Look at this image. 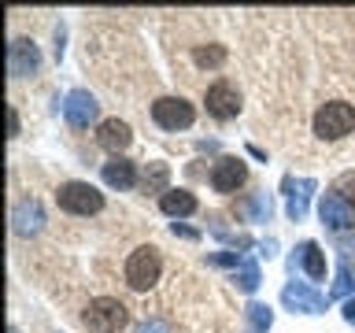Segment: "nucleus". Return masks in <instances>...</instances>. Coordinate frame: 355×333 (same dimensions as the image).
Segmentation results:
<instances>
[{"mask_svg":"<svg viewBox=\"0 0 355 333\" xmlns=\"http://www.w3.org/2000/svg\"><path fill=\"white\" fill-rule=\"evenodd\" d=\"M82 322L89 333H122L130 322V307L115 296H96V300H89Z\"/></svg>","mask_w":355,"mask_h":333,"instance_id":"1","label":"nucleus"},{"mask_svg":"<svg viewBox=\"0 0 355 333\" xmlns=\"http://www.w3.org/2000/svg\"><path fill=\"white\" fill-rule=\"evenodd\" d=\"M355 130V108L344 100H329L315 111V133L322 141H340Z\"/></svg>","mask_w":355,"mask_h":333,"instance_id":"2","label":"nucleus"},{"mask_svg":"<svg viewBox=\"0 0 355 333\" xmlns=\"http://www.w3.org/2000/svg\"><path fill=\"white\" fill-rule=\"evenodd\" d=\"M159 274H163V259H159V252H155L152 244H141V248L130 252V259H126V282H130V289L144 293V289H152L155 282H159Z\"/></svg>","mask_w":355,"mask_h":333,"instance_id":"3","label":"nucleus"},{"mask_svg":"<svg viewBox=\"0 0 355 333\" xmlns=\"http://www.w3.org/2000/svg\"><path fill=\"white\" fill-rule=\"evenodd\" d=\"M55 200H60V207L71 211V215H96V211L104 207V193L93 189L89 182H63Z\"/></svg>","mask_w":355,"mask_h":333,"instance_id":"4","label":"nucleus"},{"mask_svg":"<svg viewBox=\"0 0 355 333\" xmlns=\"http://www.w3.org/2000/svg\"><path fill=\"white\" fill-rule=\"evenodd\" d=\"M152 119H155V126H163V130H189L196 119V108L189 104L185 96H159L152 104Z\"/></svg>","mask_w":355,"mask_h":333,"instance_id":"5","label":"nucleus"},{"mask_svg":"<svg viewBox=\"0 0 355 333\" xmlns=\"http://www.w3.org/2000/svg\"><path fill=\"white\" fill-rule=\"evenodd\" d=\"M248 182V166L237 155H222V160L211 166V189L215 193H237V189Z\"/></svg>","mask_w":355,"mask_h":333,"instance_id":"6","label":"nucleus"},{"mask_svg":"<svg viewBox=\"0 0 355 333\" xmlns=\"http://www.w3.org/2000/svg\"><path fill=\"white\" fill-rule=\"evenodd\" d=\"M318 215H322V226H326L329 233H344V230L355 226V207H352L344 196H337V193H326V196H322Z\"/></svg>","mask_w":355,"mask_h":333,"instance_id":"7","label":"nucleus"},{"mask_svg":"<svg viewBox=\"0 0 355 333\" xmlns=\"http://www.w3.org/2000/svg\"><path fill=\"white\" fill-rule=\"evenodd\" d=\"M37 67H41V52H37V44H33L30 37H15L8 44V74L11 78L37 74Z\"/></svg>","mask_w":355,"mask_h":333,"instance_id":"8","label":"nucleus"},{"mask_svg":"<svg viewBox=\"0 0 355 333\" xmlns=\"http://www.w3.org/2000/svg\"><path fill=\"white\" fill-rule=\"evenodd\" d=\"M204 104H207V115L226 122L241 111V93H237V85H230V82H215V85H207Z\"/></svg>","mask_w":355,"mask_h":333,"instance_id":"9","label":"nucleus"},{"mask_svg":"<svg viewBox=\"0 0 355 333\" xmlns=\"http://www.w3.org/2000/svg\"><path fill=\"white\" fill-rule=\"evenodd\" d=\"M282 304H285L288 311H304V315H318V311H326L329 296L315 293V289L304 285V282H288V285L282 289Z\"/></svg>","mask_w":355,"mask_h":333,"instance_id":"10","label":"nucleus"},{"mask_svg":"<svg viewBox=\"0 0 355 333\" xmlns=\"http://www.w3.org/2000/svg\"><path fill=\"white\" fill-rule=\"evenodd\" d=\"M96 111H100V104L89 89H74V93H67V100H63V115L74 130H85L89 122L96 119Z\"/></svg>","mask_w":355,"mask_h":333,"instance_id":"11","label":"nucleus"},{"mask_svg":"<svg viewBox=\"0 0 355 333\" xmlns=\"http://www.w3.org/2000/svg\"><path fill=\"white\" fill-rule=\"evenodd\" d=\"M311 193H315V178H293L288 174L285 178V211H288V219L300 222L307 215V204H311Z\"/></svg>","mask_w":355,"mask_h":333,"instance_id":"12","label":"nucleus"},{"mask_svg":"<svg viewBox=\"0 0 355 333\" xmlns=\"http://www.w3.org/2000/svg\"><path fill=\"white\" fill-rule=\"evenodd\" d=\"M11 226H15L19 237H33V233H41L44 226V207L37 200H19L15 211H11Z\"/></svg>","mask_w":355,"mask_h":333,"instance_id":"13","label":"nucleus"},{"mask_svg":"<svg viewBox=\"0 0 355 333\" xmlns=\"http://www.w3.org/2000/svg\"><path fill=\"white\" fill-rule=\"evenodd\" d=\"M130 141H133V133H130V126L122 119H104L100 122V130H96V144L100 148H107V152H126L130 148Z\"/></svg>","mask_w":355,"mask_h":333,"instance_id":"14","label":"nucleus"},{"mask_svg":"<svg viewBox=\"0 0 355 333\" xmlns=\"http://www.w3.org/2000/svg\"><path fill=\"white\" fill-rule=\"evenodd\" d=\"M296 263L307 271V278L311 282H326V255H322V248L315 241H304L296 248V255H293V271H296Z\"/></svg>","mask_w":355,"mask_h":333,"instance_id":"15","label":"nucleus"},{"mask_svg":"<svg viewBox=\"0 0 355 333\" xmlns=\"http://www.w3.org/2000/svg\"><path fill=\"white\" fill-rule=\"evenodd\" d=\"M104 182L111 189H133L137 185V166H133L126 155H111L104 163Z\"/></svg>","mask_w":355,"mask_h":333,"instance_id":"16","label":"nucleus"},{"mask_svg":"<svg viewBox=\"0 0 355 333\" xmlns=\"http://www.w3.org/2000/svg\"><path fill=\"white\" fill-rule=\"evenodd\" d=\"M159 211L171 219H185L196 211V196L189 193V189H166V193L159 196Z\"/></svg>","mask_w":355,"mask_h":333,"instance_id":"17","label":"nucleus"},{"mask_svg":"<svg viewBox=\"0 0 355 333\" xmlns=\"http://www.w3.org/2000/svg\"><path fill=\"white\" fill-rule=\"evenodd\" d=\"M233 282H237V289H244V293H255L259 289V263L252 259V255H241V263L233 266Z\"/></svg>","mask_w":355,"mask_h":333,"instance_id":"18","label":"nucleus"},{"mask_svg":"<svg viewBox=\"0 0 355 333\" xmlns=\"http://www.w3.org/2000/svg\"><path fill=\"white\" fill-rule=\"evenodd\" d=\"M241 211L248 215V222H270V215H274V200H270V193H252L248 200L241 204Z\"/></svg>","mask_w":355,"mask_h":333,"instance_id":"19","label":"nucleus"},{"mask_svg":"<svg viewBox=\"0 0 355 333\" xmlns=\"http://www.w3.org/2000/svg\"><path fill=\"white\" fill-rule=\"evenodd\" d=\"M244 315H248V330H244V333H266L274 326V311L266 304H248V307H244Z\"/></svg>","mask_w":355,"mask_h":333,"instance_id":"20","label":"nucleus"},{"mask_svg":"<svg viewBox=\"0 0 355 333\" xmlns=\"http://www.w3.org/2000/svg\"><path fill=\"white\" fill-rule=\"evenodd\" d=\"M352 289H355L352 263H348V255H340V259H337V282H333V289H329V300H340V296H348Z\"/></svg>","mask_w":355,"mask_h":333,"instance_id":"21","label":"nucleus"},{"mask_svg":"<svg viewBox=\"0 0 355 333\" xmlns=\"http://www.w3.org/2000/svg\"><path fill=\"white\" fill-rule=\"evenodd\" d=\"M166 178H171V166L166 163H148L144 166V189H152V193H166Z\"/></svg>","mask_w":355,"mask_h":333,"instance_id":"22","label":"nucleus"},{"mask_svg":"<svg viewBox=\"0 0 355 333\" xmlns=\"http://www.w3.org/2000/svg\"><path fill=\"white\" fill-rule=\"evenodd\" d=\"M193 60L200 67H222V60H226V49L222 44H211V49H196L193 52Z\"/></svg>","mask_w":355,"mask_h":333,"instance_id":"23","label":"nucleus"},{"mask_svg":"<svg viewBox=\"0 0 355 333\" xmlns=\"http://www.w3.org/2000/svg\"><path fill=\"white\" fill-rule=\"evenodd\" d=\"M333 193L344 196V200L352 204V200H355V171H344V174L337 178V182H333Z\"/></svg>","mask_w":355,"mask_h":333,"instance_id":"24","label":"nucleus"},{"mask_svg":"<svg viewBox=\"0 0 355 333\" xmlns=\"http://www.w3.org/2000/svg\"><path fill=\"white\" fill-rule=\"evenodd\" d=\"M137 333H171V326H166L163 318H148V322H141Z\"/></svg>","mask_w":355,"mask_h":333,"instance_id":"25","label":"nucleus"},{"mask_svg":"<svg viewBox=\"0 0 355 333\" xmlns=\"http://www.w3.org/2000/svg\"><path fill=\"white\" fill-rule=\"evenodd\" d=\"M8 133H11V137L19 133V115H15V108H8Z\"/></svg>","mask_w":355,"mask_h":333,"instance_id":"26","label":"nucleus"},{"mask_svg":"<svg viewBox=\"0 0 355 333\" xmlns=\"http://www.w3.org/2000/svg\"><path fill=\"white\" fill-rule=\"evenodd\" d=\"M344 322L355 326V300H344Z\"/></svg>","mask_w":355,"mask_h":333,"instance_id":"27","label":"nucleus"},{"mask_svg":"<svg viewBox=\"0 0 355 333\" xmlns=\"http://www.w3.org/2000/svg\"><path fill=\"white\" fill-rule=\"evenodd\" d=\"M174 233H182V237H189V241H196V237H200L196 230H189V226H178V222H174Z\"/></svg>","mask_w":355,"mask_h":333,"instance_id":"28","label":"nucleus"},{"mask_svg":"<svg viewBox=\"0 0 355 333\" xmlns=\"http://www.w3.org/2000/svg\"><path fill=\"white\" fill-rule=\"evenodd\" d=\"M11 333H19V330H15V326H11Z\"/></svg>","mask_w":355,"mask_h":333,"instance_id":"29","label":"nucleus"}]
</instances>
